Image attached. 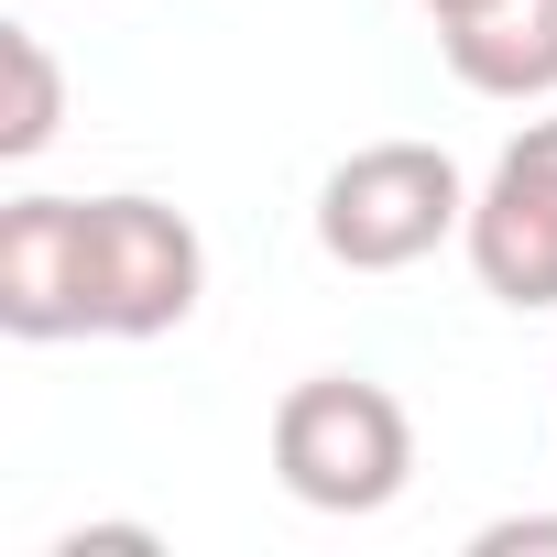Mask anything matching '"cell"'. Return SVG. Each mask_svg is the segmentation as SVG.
<instances>
[{
    "label": "cell",
    "instance_id": "6da1fadb",
    "mask_svg": "<svg viewBox=\"0 0 557 557\" xmlns=\"http://www.w3.org/2000/svg\"><path fill=\"white\" fill-rule=\"evenodd\" d=\"M273 481L307 513H383L416 481V416L361 372H307L273 405Z\"/></svg>",
    "mask_w": 557,
    "mask_h": 557
},
{
    "label": "cell",
    "instance_id": "7a4b0ae2",
    "mask_svg": "<svg viewBox=\"0 0 557 557\" xmlns=\"http://www.w3.org/2000/svg\"><path fill=\"white\" fill-rule=\"evenodd\" d=\"M470 230V175L437 143H361L318 186V251L339 273H405Z\"/></svg>",
    "mask_w": 557,
    "mask_h": 557
},
{
    "label": "cell",
    "instance_id": "3957f363",
    "mask_svg": "<svg viewBox=\"0 0 557 557\" xmlns=\"http://www.w3.org/2000/svg\"><path fill=\"white\" fill-rule=\"evenodd\" d=\"M88 230V339H164L208 296V240L164 197H77Z\"/></svg>",
    "mask_w": 557,
    "mask_h": 557
},
{
    "label": "cell",
    "instance_id": "277c9868",
    "mask_svg": "<svg viewBox=\"0 0 557 557\" xmlns=\"http://www.w3.org/2000/svg\"><path fill=\"white\" fill-rule=\"evenodd\" d=\"M470 273H481V296L513 307V318H546L557 307V110L524 121L492 175L470 186V230H459Z\"/></svg>",
    "mask_w": 557,
    "mask_h": 557
},
{
    "label": "cell",
    "instance_id": "5b68a950",
    "mask_svg": "<svg viewBox=\"0 0 557 557\" xmlns=\"http://www.w3.org/2000/svg\"><path fill=\"white\" fill-rule=\"evenodd\" d=\"M0 329L23 350L88 339V230H77V197H12L0 208Z\"/></svg>",
    "mask_w": 557,
    "mask_h": 557
},
{
    "label": "cell",
    "instance_id": "8992f818",
    "mask_svg": "<svg viewBox=\"0 0 557 557\" xmlns=\"http://www.w3.org/2000/svg\"><path fill=\"white\" fill-rule=\"evenodd\" d=\"M437 55L470 99H557V0H470L437 23Z\"/></svg>",
    "mask_w": 557,
    "mask_h": 557
},
{
    "label": "cell",
    "instance_id": "52a82bcc",
    "mask_svg": "<svg viewBox=\"0 0 557 557\" xmlns=\"http://www.w3.org/2000/svg\"><path fill=\"white\" fill-rule=\"evenodd\" d=\"M0 77H12V99H0V164H34L66 132V77H55L34 23H0Z\"/></svg>",
    "mask_w": 557,
    "mask_h": 557
},
{
    "label": "cell",
    "instance_id": "ba28073f",
    "mask_svg": "<svg viewBox=\"0 0 557 557\" xmlns=\"http://www.w3.org/2000/svg\"><path fill=\"white\" fill-rule=\"evenodd\" d=\"M524 546H546V557H557V513H503V524H481V535H470V557H524Z\"/></svg>",
    "mask_w": 557,
    "mask_h": 557
},
{
    "label": "cell",
    "instance_id": "9c48e42d",
    "mask_svg": "<svg viewBox=\"0 0 557 557\" xmlns=\"http://www.w3.org/2000/svg\"><path fill=\"white\" fill-rule=\"evenodd\" d=\"M416 12H426V23H448V12H470V0H416Z\"/></svg>",
    "mask_w": 557,
    "mask_h": 557
}]
</instances>
